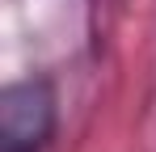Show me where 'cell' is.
<instances>
[{
	"label": "cell",
	"mask_w": 156,
	"mask_h": 152,
	"mask_svg": "<svg viewBox=\"0 0 156 152\" xmlns=\"http://www.w3.org/2000/svg\"><path fill=\"white\" fill-rule=\"evenodd\" d=\"M55 135V89L47 80H17L0 93V148L42 152Z\"/></svg>",
	"instance_id": "cell-1"
}]
</instances>
